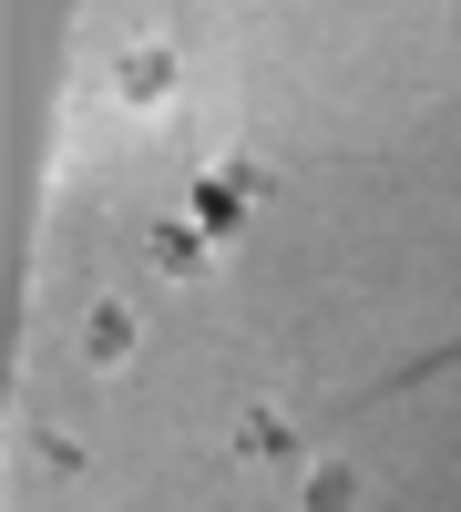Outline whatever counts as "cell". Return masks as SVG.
<instances>
[{"label":"cell","instance_id":"1","mask_svg":"<svg viewBox=\"0 0 461 512\" xmlns=\"http://www.w3.org/2000/svg\"><path fill=\"white\" fill-rule=\"evenodd\" d=\"M82 349H93V369H123V359H134V318H123V308H93Z\"/></svg>","mask_w":461,"mask_h":512},{"label":"cell","instance_id":"2","mask_svg":"<svg viewBox=\"0 0 461 512\" xmlns=\"http://www.w3.org/2000/svg\"><path fill=\"white\" fill-rule=\"evenodd\" d=\"M236 451H246V461H267V451H298V431H287V410H246Z\"/></svg>","mask_w":461,"mask_h":512},{"label":"cell","instance_id":"3","mask_svg":"<svg viewBox=\"0 0 461 512\" xmlns=\"http://www.w3.org/2000/svg\"><path fill=\"white\" fill-rule=\"evenodd\" d=\"M154 267H164V277H195V267H205V236H185V226H154Z\"/></svg>","mask_w":461,"mask_h":512},{"label":"cell","instance_id":"4","mask_svg":"<svg viewBox=\"0 0 461 512\" xmlns=\"http://www.w3.org/2000/svg\"><path fill=\"white\" fill-rule=\"evenodd\" d=\"M123 93H164V52H134V62H123Z\"/></svg>","mask_w":461,"mask_h":512},{"label":"cell","instance_id":"5","mask_svg":"<svg viewBox=\"0 0 461 512\" xmlns=\"http://www.w3.org/2000/svg\"><path fill=\"white\" fill-rule=\"evenodd\" d=\"M308 512H349V472H318L308 482Z\"/></svg>","mask_w":461,"mask_h":512}]
</instances>
